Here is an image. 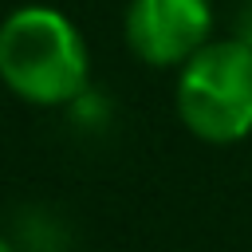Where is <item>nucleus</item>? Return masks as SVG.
<instances>
[{
  "instance_id": "nucleus-4",
  "label": "nucleus",
  "mask_w": 252,
  "mask_h": 252,
  "mask_svg": "<svg viewBox=\"0 0 252 252\" xmlns=\"http://www.w3.org/2000/svg\"><path fill=\"white\" fill-rule=\"evenodd\" d=\"M0 252H16V248H12V244H8L4 236H0Z\"/></svg>"
},
{
  "instance_id": "nucleus-2",
  "label": "nucleus",
  "mask_w": 252,
  "mask_h": 252,
  "mask_svg": "<svg viewBox=\"0 0 252 252\" xmlns=\"http://www.w3.org/2000/svg\"><path fill=\"white\" fill-rule=\"evenodd\" d=\"M177 114L209 146H232L252 134V47L244 39H209L177 75Z\"/></svg>"
},
{
  "instance_id": "nucleus-1",
  "label": "nucleus",
  "mask_w": 252,
  "mask_h": 252,
  "mask_svg": "<svg viewBox=\"0 0 252 252\" xmlns=\"http://www.w3.org/2000/svg\"><path fill=\"white\" fill-rule=\"evenodd\" d=\"M83 32L51 4H24L0 24V83L35 106H67L87 91Z\"/></svg>"
},
{
  "instance_id": "nucleus-3",
  "label": "nucleus",
  "mask_w": 252,
  "mask_h": 252,
  "mask_svg": "<svg viewBox=\"0 0 252 252\" xmlns=\"http://www.w3.org/2000/svg\"><path fill=\"white\" fill-rule=\"evenodd\" d=\"M213 35L209 0H130L126 43L150 67H181Z\"/></svg>"
}]
</instances>
